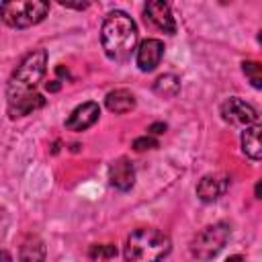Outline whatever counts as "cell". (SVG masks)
Masks as SVG:
<instances>
[{
	"label": "cell",
	"mask_w": 262,
	"mask_h": 262,
	"mask_svg": "<svg viewBox=\"0 0 262 262\" xmlns=\"http://www.w3.org/2000/svg\"><path fill=\"white\" fill-rule=\"evenodd\" d=\"M242 72L248 76V80L252 82L254 88H262V66L254 59H248L242 63Z\"/></svg>",
	"instance_id": "e0dca14e"
},
{
	"label": "cell",
	"mask_w": 262,
	"mask_h": 262,
	"mask_svg": "<svg viewBox=\"0 0 262 262\" xmlns=\"http://www.w3.org/2000/svg\"><path fill=\"white\" fill-rule=\"evenodd\" d=\"M229 176L225 172H211V174H205L199 184H196V196L203 201V203H213L217 199H221L227 188H229Z\"/></svg>",
	"instance_id": "52a82bcc"
},
{
	"label": "cell",
	"mask_w": 262,
	"mask_h": 262,
	"mask_svg": "<svg viewBox=\"0 0 262 262\" xmlns=\"http://www.w3.org/2000/svg\"><path fill=\"white\" fill-rule=\"evenodd\" d=\"M260 125L258 123H254V125H250V127H244V131H242V151L250 158V160H254V162H258L260 158H262V147H260Z\"/></svg>",
	"instance_id": "5bb4252c"
},
{
	"label": "cell",
	"mask_w": 262,
	"mask_h": 262,
	"mask_svg": "<svg viewBox=\"0 0 262 262\" xmlns=\"http://www.w3.org/2000/svg\"><path fill=\"white\" fill-rule=\"evenodd\" d=\"M43 106H45V98L39 92H35V94H31L27 98H20L16 102H10L8 104V117L10 119L27 117V115H31V113H35V111H39Z\"/></svg>",
	"instance_id": "9a60e30c"
},
{
	"label": "cell",
	"mask_w": 262,
	"mask_h": 262,
	"mask_svg": "<svg viewBox=\"0 0 262 262\" xmlns=\"http://www.w3.org/2000/svg\"><path fill=\"white\" fill-rule=\"evenodd\" d=\"M143 14H145V20H149L162 33H168V35L176 33V20H174L172 10H170V6L166 2H162V0L147 2L145 8H143Z\"/></svg>",
	"instance_id": "ba28073f"
},
{
	"label": "cell",
	"mask_w": 262,
	"mask_h": 262,
	"mask_svg": "<svg viewBox=\"0 0 262 262\" xmlns=\"http://www.w3.org/2000/svg\"><path fill=\"white\" fill-rule=\"evenodd\" d=\"M137 37V25L127 12L113 10L104 16L100 29V45L108 59L127 61L135 51Z\"/></svg>",
	"instance_id": "6da1fadb"
},
{
	"label": "cell",
	"mask_w": 262,
	"mask_h": 262,
	"mask_svg": "<svg viewBox=\"0 0 262 262\" xmlns=\"http://www.w3.org/2000/svg\"><path fill=\"white\" fill-rule=\"evenodd\" d=\"M221 119L229 125L235 127H250L254 123H258V113L252 104H248L244 98L239 96H229L221 102Z\"/></svg>",
	"instance_id": "8992f818"
},
{
	"label": "cell",
	"mask_w": 262,
	"mask_h": 262,
	"mask_svg": "<svg viewBox=\"0 0 262 262\" xmlns=\"http://www.w3.org/2000/svg\"><path fill=\"white\" fill-rule=\"evenodd\" d=\"M231 235V225L227 221H217L213 225H207L205 229H201L192 242H190V254L196 260H213L227 244Z\"/></svg>",
	"instance_id": "5b68a950"
},
{
	"label": "cell",
	"mask_w": 262,
	"mask_h": 262,
	"mask_svg": "<svg viewBox=\"0 0 262 262\" xmlns=\"http://www.w3.org/2000/svg\"><path fill=\"white\" fill-rule=\"evenodd\" d=\"M47 248L45 242L37 235L27 237L18 248V262H45Z\"/></svg>",
	"instance_id": "4fadbf2b"
},
{
	"label": "cell",
	"mask_w": 262,
	"mask_h": 262,
	"mask_svg": "<svg viewBox=\"0 0 262 262\" xmlns=\"http://www.w3.org/2000/svg\"><path fill=\"white\" fill-rule=\"evenodd\" d=\"M45 72H47V51L45 49L29 51L10 74V80L6 86L8 104L35 94V88L45 78Z\"/></svg>",
	"instance_id": "7a4b0ae2"
},
{
	"label": "cell",
	"mask_w": 262,
	"mask_h": 262,
	"mask_svg": "<svg viewBox=\"0 0 262 262\" xmlns=\"http://www.w3.org/2000/svg\"><path fill=\"white\" fill-rule=\"evenodd\" d=\"M98 117H100L98 102H92V100L82 102L66 119V129L68 131H86V129H90L98 121Z\"/></svg>",
	"instance_id": "9c48e42d"
},
{
	"label": "cell",
	"mask_w": 262,
	"mask_h": 262,
	"mask_svg": "<svg viewBox=\"0 0 262 262\" xmlns=\"http://www.w3.org/2000/svg\"><path fill=\"white\" fill-rule=\"evenodd\" d=\"M166 123H151L149 127H147V135H162V133H166Z\"/></svg>",
	"instance_id": "ffe728a7"
},
{
	"label": "cell",
	"mask_w": 262,
	"mask_h": 262,
	"mask_svg": "<svg viewBox=\"0 0 262 262\" xmlns=\"http://www.w3.org/2000/svg\"><path fill=\"white\" fill-rule=\"evenodd\" d=\"M162 57H164V43L160 39H145L137 47L135 61L141 72H151L160 66Z\"/></svg>",
	"instance_id": "8fae6325"
},
{
	"label": "cell",
	"mask_w": 262,
	"mask_h": 262,
	"mask_svg": "<svg viewBox=\"0 0 262 262\" xmlns=\"http://www.w3.org/2000/svg\"><path fill=\"white\" fill-rule=\"evenodd\" d=\"M104 106L115 115H123L135 108V96L125 88H117L104 96Z\"/></svg>",
	"instance_id": "7c38bea8"
},
{
	"label": "cell",
	"mask_w": 262,
	"mask_h": 262,
	"mask_svg": "<svg viewBox=\"0 0 262 262\" xmlns=\"http://www.w3.org/2000/svg\"><path fill=\"white\" fill-rule=\"evenodd\" d=\"M172 250V239L168 233L156 227L135 229L125 242V262H162Z\"/></svg>",
	"instance_id": "3957f363"
},
{
	"label": "cell",
	"mask_w": 262,
	"mask_h": 262,
	"mask_svg": "<svg viewBox=\"0 0 262 262\" xmlns=\"http://www.w3.org/2000/svg\"><path fill=\"white\" fill-rule=\"evenodd\" d=\"M45 88H47L49 92H57V90L61 88V84H59V80H51V84L47 82V84H45Z\"/></svg>",
	"instance_id": "44dd1931"
},
{
	"label": "cell",
	"mask_w": 262,
	"mask_h": 262,
	"mask_svg": "<svg viewBox=\"0 0 262 262\" xmlns=\"http://www.w3.org/2000/svg\"><path fill=\"white\" fill-rule=\"evenodd\" d=\"M156 147H158V139H154L151 135H143V137H137L133 141L135 151H145V149H156Z\"/></svg>",
	"instance_id": "d6986e66"
},
{
	"label": "cell",
	"mask_w": 262,
	"mask_h": 262,
	"mask_svg": "<svg viewBox=\"0 0 262 262\" xmlns=\"http://www.w3.org/2000/svg\"><path fill=\"white\" fill-rule=\"evenodd\" d=\"M88 254H90V258L108 260V258H115V256H117V248H115L113 244H98V246H92Z\"/></svg>",
	"instance_id": "ac0fdd59"
},
{
	"label": "cell",
	"mask_w": 262,
	"mask_h": 262,
	"mask_svg": "<svg viewBox=\"0 0 262 262\" xmlns=\"http://www.w3.org/2000/svg\"><path fill=\"white\" fill-rule=\"evenodd\" d=\"M154 90H156V94H160L164 98H174L180 92V78L174 74H164L156 80Z\"/></svg>",
	"instance_id": "2e32d148"
},
{
	"label": "cell",
	"mask_w": 262,
	"mask_h": 262,
	"mask_svg": "<svg viewBox=\"0 0 262 262\" xmlns=\"http://www.w3.org/2000/svg\"><path fill=\"white\" fill-rule=\"evenodd\" d=\"M49 12V2L41 0H8L0 4V18L12 29H29L39 25Z\"/></svg>",
	"instance_id": "277c9868"
},
{
	"label": "cell",
	"mask_w": 262,
	"mask_h": 262,
	"mask_svg": "<svg viewBox=\"0 0 262 262\" xmlns=\"http://www.w3.org/2000/svg\"><path fill=\"white\" fill-rule=\"evenodd\" d=\"M225 262H244V256H239V254H233V256H229Z\"/></svg>",
	"instance_id": "603a6c76"
},
{
	"label": "cell",
	"mask_w": 262,
	"mask_h": 262,
	"mask_svg": "<svg viewBox=\"0 0 262 262\" xmlns=\"http://www.w3.org/2000/svg\"><path fill=\"white\" fill-rule=\"evenodd\" d=\"M108 182L121 192H127L135 184V168L129 158H117L108 166Z\"/></svg>",
	"instance_id": "30bf717a"
},
{
	"label": "cell",
	"mask_w": 262,
	"mask_h": 262,
	"mask_svg": "<svg viewBox=\"0 0 262 262\" xmlns=\"http://www.w3.org/2000/svg\"><path fill=\"white\" fill-rule=\"evenodd\" d=\"M61 6H66V8H76V10H84V8H88L90 4H88V2H82V4H66V2H61Z\"/></svg>",
	"instance_id": "7402d4cb"
}]
</instances>
